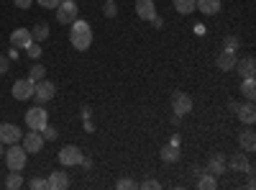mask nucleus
<instances>
[{
	"label": "nucleus",
	"instance_id": "nucleus-6",
	"mask_svg": "<svg viewBox=\"0 0 256 190\" xmlns=\"http://www.w3.org/2000/svg\"><path fill=\"white\" fill-rule=\"evenodd\" d=\"M34 95H36L38 103H49L56 95V85H54V82H49V80H38L36 88H34Z\"/></svg>",
	"mask_w": 256,
	"mask_h": 190
},
{
	"label": "nucleus",
	"instance_id": "nucleus-10",
	"mask_svg": "<svg viewBox=\"0 0 256 190\" xmlns=\"http://www.w3.org/2000/svg\"><path fill=\"white\" fill-rule=\"evenodd\" d=\"M172 108H174L177 116H187L192 111V98L187 93H174L172 95Z\"/></svg>",
	"mask_w": 256,
	"mask_h": 190
},
{
	"label": "nucleus",
	"instance_id": "nucleus-11",
	"mask_svg": "<svg viewBox=\"0 0 256 190\" xmlns=\"http://www.w3.org/2000/svg\"><path fill=\"white\" fill-rule=\"evenodd\" d=\"M34 41V36H31V29H16L13 34H10V44L16 47V49H26L28 44Z\"/></svg>",
	"mask_w": 256,
	"mask_h": 190
},
{
	"label": "nucleus",
	"instance_id": "nucleus-33",
	"mask_svg": "<svg viewBox=\"0 0 256 190\" xmlns=\"http://www.w3.org/2000/svg\"><path fill=\"white\" fill-rule=\"evenodd\" d=\"M36 3H38L41 8H56V6L62 3V0H36Z\"/></svg>",
	"mask_w": 256,
	"mask_h": 190
},
{
	"label": "nucleus",
	"instance_id": "nucleus-7",
	"mask_svg": "<svg viewBox=\"0 0 256 190\" xmlns=\"http://www.w3.org/2000/svg\"><path fill=\"white\" fill-rule=\"evenodd\" d=\"M20 141H24L20 146H24V149H26L28 154H36V152L44 149V136H41V131H28Z\"/></svg>",
	"mask_w": 256,
	"mask_h": 190
},
{
	"label": "nucleus",
	"instance_id": "nucleus-2",
	"mask_svg": "<svg viewBox=\"0 0 256 190\" xmlns=\"http://www.w3.org/2000/svg\"><path fill=\"white\" fill-rule=\"evenodd\" d=\"M26 159H28V152L24 149L20 144H10V149L6 152V164H8V170H16L20 172L26 167Z\"/></svg>",
	"mask_w": 256,
	"mask_h": 190
},
{
	"label": "nucleus",
	"instance_id": "nucleus-32",
	"mask_svg": "<svg viewBox=\"0 0 256 190\" xmlns=\"http://www.w3.org/2000/svg\"><path fill=\"white\" fill-rule=\"evenodd\" d=\"M105 16H108V18L116 16V0H105Z\"/></svg>",
	"mask_w": 256,
	"mask_h": 190
},
{
	"label": "nucleus",
	"instance_id": "nucleus-28",
	"mask_svg": "<svg viewBox=\"0 0 256 190\" xmlns=\"http://www.w3.org/2000/svg\"><path fill=\"white\" fill-rule=\"evenodd\" d=\"M6 185H8L10 190H18L20 185H24V177H20L16 170H10V177H8V182H6Z\"/></svg>",
	"mask_w": 256,
	"mask_h": 190
},
{
	"label": "nucleus",
	"instance_id": "nucleus-26",
	"mask_svg": "<svg viewBox=\"0 0 256 190\" xmlns=\"http://www.w3.org/2000/svg\"><path fill=\"white\" fill-rule=\"evenodd\" d=\"M44 75H46V67H44V65H38V62H36V65L28 70V80H34V82L44 80Z\"/></svg>",
	"mask_w": 256,
	"mask_h": 190
},
{
	"label": "nucleus",
	"instance_id": "nucleus-4",
	"mask_svg": "<svg viewBox=\"0 0 256 190\" xmlns=\"http://www.w3.org/2000/svg\"><path fill=\"white\" fill-rule=\"evenodd\" d=\"M46 123H49V113L41 108V105H36V108H28V111H26V126H28L31 131H41Z\"/></svg>",
	"mask_w": 256,
	"mask_h": 190
},
{
	"label": "nucleus",
	"instance_id": "nucleus-13",
	"mask_svg": "<svg viewBox=\"0 0 256 190\" xmlns=\"http://www.w3.org/2000/svg\"><path fill=\"white\" fill-rule=\"evenodd\" d=\"M46 182H49V190H64V187H70V177H67V172H62V170H54Z\"/></svg>",
	"mask_w": 256,
	"mask_h": 190
},
{
	"label": "nucleus",
	"instance_id": "nucleus-30",
	"mask_svg": "<svg viewBox=\"0 0 256 190\" xmlns=\"http://www.w3.org/2000/svg\"><path fill=\"white\" fill-rule=\"evenodd\" d=\"M26 52H28V57H31V59H38V57H41V49H38V41H31V44L26 47Z\"/></svg>",
	"mask_w": 256,
	"mask_h": 190
},
{
	"label": "nucleus",
	"instance_id": "nucleus-34",
	"mask_svg": "<svg viewBox=\"0 0 256 190\" xmlns=\"http://www.w3.org/2000/svg\"><path fill=\"white\" fill-rule=\"evenodd\" d=\"M131 187H136L134 180H118V190H131Z\"/></svg>",
	"mask_w": 256,
	"mask_h": 190
},
{
	"label": "nucleus",
	"instance_id": "nucleus-27",
	"mask_svg": "<svg viewBox=\"0 0 256 190\" xmlns=\"http://www.w3.org/2000/svg\"><path fill=\"white\" fill-rule=\"evenodd\" d=\"M241 47V41L236 36H226L223 39V52H230V54H236V49Z\"/></svg>",
	"mask_w": 256,
	"mask_h": 190
},
{
	"label": "nucleus",
	"instance_id": "nucleus-1",
	"mask_svg": "<svg viewBox=\"0 0 256 190\" xmlns=\"http://www.w3.org/2000/svg\"><path fill=\"white\" fill-rule=\"evenodd\" d=\"M72 29H70V41H72V47L77 49V52H84V49H90V44H92V29H90V24L88 21H74V24H70Z\"/></svg>",
	"mask_w": 256,
	"mask_h": 190
},
{
	"label": "nucleus",
	"instance_id": "nucleus-29",
	"mask_svg": "<svg viewBox=\"0 0 256 190\" xmlns=\"http://www.w3.org/2000/svg\"><path fill=\"white\" fill-rule=\"evenodd\" d=\"M56 134H59V131H56V126H49V123L44 126V129H41V136H44V141H52V139H56Z\"/></svg>",
	"mask_w": 256,
	"mask_h": 190
},
{
	"label": "nucleus",
	"instance_id": "nucleus-36",
	"mask_svg": "<svg viewBox=\"0 0 256 190\" xmlns=\"http://www.w3.org/2000/svg\"><path fill=\"white\" fill-rule=\"evenodd\" d=\"M13 3H16V8H31V3H34V0H13Z\"/></svg>",
	"mask_w": 256,
	"mask_h": 190
},
{
	"label": "nucleus",
	"instance_id": "nucleus-19",
	"mask_svg": "<svg viewBox=\"0 0 256 190\" xmlns=\"http://www.w3.org/2000/svg\"><path fill=\"white\" fill-rule=\"evenodd\" d=\"M198 187H202V190H216L218 187V180H216V175H210V172H200V177H198Z\"/></svg>",
	"mask_w": 256,
	"mask_h": 190
},
{
	"label": "nucleus",
	"instance_id": "nucleus-8",
	"mask_svg": "<svg viewBox=\"0 0 256 190\" xmlns=\"http://www.w3.org/2000/svg\"><path fill=\"white\" fill-rule=\"evenodd\" d=\"M59 162H62V167H74V164L82 162V152L70 144V146H64V149L59 152Z\"/></svg>",
	"mask_w": 256,
	"mask_h": 190
},
{
	"label": "nucleus",
	"instance_id": "nucleus-14",
	"mask_svg": "<svg viewBox=\"0 0 256 190\" xmlns=\"http://www.w3.org/2000/svg\"><path fill=\"white\" fill-rule=\"evenodd\" d=\"M233 70H238L241 77H254L256 75V62H254V57H244L241 62H236V67H233Z\"/></svg>",
	"mask_w": 256,
	"mask_h": 190
},
{
	"label": "nucleus",
	"instance_id": "nucleus-20",
	"mask_svg": "<svg viewBox=\"0 0 256 190\" xmlns=\"http://www.w3.org/2000/svg\"><path fill=\"white\" fill-rule=\"evenodd\" d=\"M241 93H244L248 100L256 98V82H254V77H244V82H241Z\"/></svg>",
	"mask_w": 256,
	"mask_h": 190
},
{
	"label": "nucleus",
	"instance_id": "nucleus-5",
	"mask_svg": "<svg viewBox=\"0 0 256 190\" xmlns=\"http://www.w3.org/2000/svg\"><path fill=\"white\" fill-rule=\"evenodd\" d=\"M34 88H36V82L28 80V77H24V80H16L10 90H13V98L16 100H28V98H34Z\"/></svg>",
	"mask_w": 256,
	"mask_h": 190
},
{
	"label": "nucleus",
	"instance_id": "nucleus-18",
	"mask_svg": "<svg viewBox=\"0 0 256 190\" xmlns=\"http://www.w3.org/2000/svg\"><path fill=\"white\" fill-rule=\"evenodd\" d=\"M228 164H230V170H236V172H246L248 170V162H246V157L241 154V152H236L230 159H228Z\"/></svg>",
	"mask_w": 256,
	"mask_h": 190
},
{
	"label": "nucleus",
	"instance_id": "nucleus-3",
	"mask_svg": "<svg viewBox=\"0 0 256 190\" xmlns=\"http://www.w3.org/2000/svg\"><path fill=\"white\" fill-rule=\"evenodd\" d=\"M54 11H56V21L64 24V26H70V24L77 21V3H74V0H62Z\"/></svg>",
	"mask_w": 256,
	"mask_h": 190
},
{
	"label": "nucleus",
	"instance_id": "nucleus-25",
	"mask_svg": "<svg viewBox=\"0 0 256 190\" xmlns=\"http://www.w3.org/2000/svg\"><path fill=\"white\" fill-rule=\"evenodd\" d=\"M31 36H34L36 41H44V39H49V26H46V24H36V26L31 29Z\"/></svg>",
	"mask_w": 256,
	"mask_h": 190
},
{
	"label": "nucleus",
	"instance_id": "nucleus-23",
	"mask_svg": "<svg viewBox=\"0 0 256 190\" xmlns=\"http://www.w3.org/2000/svg\"><path fill=\"white\" fill-rule=\"evenodd\" d=\"M172 3H174V11H180L182 16H190L195 11V0H172Z\"/></svg>",
	"mask_w": 256,
	"mask_h": 190
},
{
	"label": "nucleus",
	"instance_id": "nucleus-17",
	"mask_svg": "<svg viewBox=\"0 0 256 190\" xmlns=\"http://www.w3.org/2000/svg\"><path fill=\"white\" fill-rule=\"evenodd\" d=\"M195 8H200V13L212 16L220 11V0H195Z\"/></svg>",
	"mask_w": 256,
	"mask_h": 190
},
{
	"label": "nucleus",
	"instance_id": "nucleus-15",
	"mask_svg": "<svg viewBox=\"0 0 256 190\" xmlns=\"http://www.w3.org/2000/svg\"><path fill=\"white\" fill-rule=\"evenodd\" d=\"M236 113H238V118L244 121V123H254L256 121V108H254V100H248L246 105H241V108H236Z\"/></svg>",
	"mask_w": 256,
	"mask_h": 190
},
{
	"label": "nucleus",
	"instance_id": "nucleus-9",
	"mask_svg": "<svg viewBox=\"0 0 256 190\" xmlns=\"http://www.w3.org/2000/svg\"><path fill=\"white\" fill-rule=\"evenodd\" d=\"M20 139H24V134H20L18 126H13V123H0V141H3V144H18Z\"/></svg>",
	"mask_w": 256,
	"mask_h": 190
},
{
	"label": "nucleus",
	"instance_id": "nucleus-38",
	"mask_svg": "<svg viewBox=\"0 0 256 190\" xmlns=\"http://www.w3.org/2000/svg\"><path fill=\"white\" fill-rule=\"evenodd\" d=\"M3 146H6V144H3V141H0V157H3V154H6V149H3Z\"/></svg>",
	"mask_w": 256,
	"mask_h": 190
},
{
	"label": "nucleus",
	"instance_id": "nucleus-12",
	"mask_svg": "<svg viewBox=\"0 0 256 190\" xmlns=\"http://www.w3.org/2000/svg\"><path fill=\"white\" fill-rule=\"evenodd\" d=\"M136 13H138L141 21H154V18H156L154 0H136Z\"/></svg>",
	"mask_w": 256,
	"mask_h": 190
},
{
	"label": "nucleus",
	"instance_id": "nucleus-21",
	"mask_svg": "<svg viewBox=\"0 0 256 190\" xmlns=\"http://www.w3.org/2000/svg\"><path fill=\"white\" fill-rule=\"evenodd\" d=\"M238 141H241V146L246 152H254L256 149V136H254V131H244L241 136H238Z\"/></svg>",
	"mask_w": 256,
	"mask_h": 190
},
{
	"label": "nucleus",
	"instance_id": "nucleus-31",
	"mask_svg": "<svg viewBox=\"0 0 256 190\" xmlns=\"http://www.w3.org/2000/svg\"><path fill=\"white\" fill-rule=\"evenodd\" d=\"M31 187H34V190H49V182L41 180V177H34V180H31Z\"/></svg>",
	"mask_w": 256,
	"mask_h": 190
},
{
	"label": "nucleus",
	"instance_id": "nucleus-35",
	"mask_svg": "<svg viewBox=\"0 0 256 190\" xmlns=\"http://www.w3.org/2000/svg\"><path fill=\"white\" fill-rule=\"evenodd\" d=\"M10 70V62H8V57H0V75H6Z\"/></svg>",
	"mask_w": 256,
	"mask_h": 190
},
{
	"label": "nucleus",
	"instance_id": "nucleus-16",
	"mask_svg": "<svg viewBox=\"0 0 256 190\" xmlns=\"http://www.w3.org/2000/svg\"><path fill=\"white\" fill-rule=\"evenodd\" d=\"M236 62H238V57H236V54H230V52H220V57H218V70H220V72H228V70L236 67Z\"/></svg>",
	"mask_w": 256,
	"mask_h": 190
},
{
	"label": "nucleus",
	"instance_id": "nucleus-37",
	"mask_svg": "<svg viewBox=\"0 0 256 190\" xmlns=\"http://www.w3.org/2000/svg\"><path fill=\"white\" fill-rule=\"evenodd\" d=\"M141 187H144V190H154V187H159V182H156V180H146Z\"/></svg>",
	"mask_w": 256,
	"mask_h": 190
},
{
	"label": "nucleus",
	"instance_id": "nucleus-24",
	"mask_svg": "<svg viewBox=\"0 0 256 190\" xmlns=\"http://www.w3.org/2000/svg\"><path fill=\"white\" fill-rule=\"evenodd\" d=\"M162 159H164V162H177V159H180V152H177V146H174V144L164 146V149H162Z\"/></svg>",
	"mask_w": 256,
	"mask_h": 190
},
{
	"label": "nucleus",
	"instance_id": "nucleus-22",
	"mask_svg": "<svg viewBox=\"0 0 256 190\" xmlns=\"http://www.w3.org/2000/svg\"><path fill=\"white\" fill-rule=\"evenodd\" d=\"M208 172H210V175H220V172H226V159H223V157H212L210 164H208Z\"/></svg>",
	"mask_w": 256,
	"mask_h": 190
}]
</instances>
